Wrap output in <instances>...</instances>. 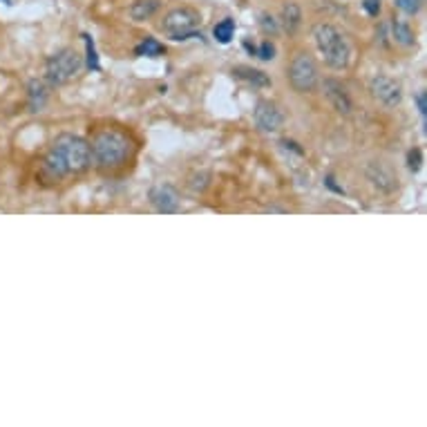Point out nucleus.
I'll return each instance as SVG.
<instances>
[{
    "mask_svg": "<svg viewBox=\"0 0 427 427\" xmlns=\"http://www.w3.org/2000/svg\"><path fill=\"white\" fill-rule=\"evenodd\" d=\"M92 163V152L90 144L76 134H60L45 155L43 171L52 179H63L65 175L85 173Z\"/></svg>",
    "mask_w": 427,
    "mask_h": 427,
    "instance_id": "obj_1",
    "label": "nucleus"
},
{
    "mask_svg": "<svg viewBox=\"0 0 427 427\" xmlns=\"http://www.w3.org/2000/svg\"><path fill=\"white\" fill-rule=\"evenodd\" d=\"M132 150H134V146H132L130 136L114 128H105V130L97 132L92 139V146H90V152H92L94 161L101 168L124 166L132 157Z\"/></svg>",
    "mask_w": 427,
    "mask_h": 427,
    "instance_id": "obj_2",
    "label": "nucleus"
},
{
    "mask_svg": "<svg viewBox=\"0 0 427 427\" xmlns=\"http://www.w3.org/2000/svg\"><path fill=\"white\" fill-rule=\"evenodd\" d=\"M313 40L318 52L325 56V63L333 70H345L352 60V48L347 38L329 23H320L313 27Z\"/></svg>",
    "mask_w": 427,
    "mask_h": 427,
    "instance_id": "obj_3",
    "label": "nucleus"
},
{
    "mask_svg": "<svg viewBox=\"0 0 427 427\" xmlns=\"http://www.w3.org/2000/svg\"><path fill=\"white\" fill-rule=\"evenodd\" d=\"M83 58L76 54L74 50H60L58 54L48 58V65H45V76L52 85H65L76 79V74L81 72Z\"/></svg>",
    "mask_w": 427,
    "mask_h": 427,
    "instance_id": "obj_4",
    "label": "nucleus"
},
{
    "mask_svg": "<svg viewBox=\"0 0 427 427\" xmlns=\"http://www.w3.org/2000/svg\"><path fill=\"white\" fill-rule=\"evenodd\" d=\"M202 16L200 11L193 7H177L173 11L166 13V18L161 23V29L171 36L173 40H186V38H195V27L200 25Z\"/></svg>",
    "mask_w": 427,
    "mask_h": 427,
    "instance_id": "obj_5",
    "label": "nucleus"
},
{
    "mask_svg": "<svg viewBox=\"0 0 427 427\" xmlns=\"http://www.w3.org/2000/svg\"><path fill=\"white\" fill-rule=\"evenodd\" d=\"M286 76H288L291 87L300 94L313 92V90L318 87V81H320L318 65L309 54H296L291 63H288Z\"/></svg>",
    "mask_w": 427,
    "mask_h": 427,
    "instance_id": "obj_6",
    "label": "nucleus"
},
{
    "mask_svg": "<svg viewBox=\"0 0 427 427\" xmlns=\"http://www.w3.org/2000/svg\"><path fill=\"white\" fill-rule=\"evenodd\" d=\"M253 121H255V128L260 132L273 134V132H280L284 128V112L280 110L278 103L264 99V101H260L255 105Z\"/></svg>",
    "mask_w": 427,
    "mask_h": 427,
    "instance_id": "obj_7",
    "label": "nucleus"
},
{
    "mask_svg": "<svg viewBox=\"0 0 427 427\" xmlns=\"http://www.w3.org/2000/svg\"><path fill=\"white\" fill-rule=\"evenodd\" d=\"M369 92L376 101L387 105V108H396V105L403 101V85L396 79H391V76H385V74H378L376 79H372Z\"/></svg>",
    "mask_w": 427,
    "mask_h": 427,
    "instance_id": "obj_8",
    "label": "nucleus"
},
{
    "mask_svg": "<svg viewBox=\"0 0 427 427\" xmlns=\"http://www.w3.org/2000/svg\"><path fill=\"white\" fill-rule=\"evenodd\" d=\"M367 179L372 181V186L378 188L380 193H394L399 188V175H396L387 163H380V161H372L364 171Z\"/></svg>",
    "mask_w": 427,
    "mask_h": 427,
    "instance_id": "obj_9",
    "label": "nucleus"
},
{
    "mask_svg": "<svg viewBox=\"0 0 427 427\" xmlns=\"http://www.w3.org/2000/svg\"><path fill=\"white\" fill-rule=\"evenodd\" d=\"M148 200L157 212H163V215H171V212L179 210V195L173 186L168 184H159L152 186L148 193Z\"/></svg>",
    "mask_w": 427,
    "mask_h": 427,
    "instance_id": "obj_10",
    "label": "nucleus"
},
{
    "mask_svg": "<svg viewBox=\"0 0 427 427\" xmlns=\"http://www.w3.org/2000/svg\"><path fill=\"white\" fill-rule=\"evenodd\" d=\"M323 90H325V97L327 101L331 103V108L338 112V114H352L354 110V103H352V97H349L347 87L335 81V79H327L323 83Z\"/></svg>",
    "mask_w": 427,
    "mask_h": 427,
    "instance_id": "obj_11",
    "label": "nucleus"
},
{
    "mask_svg": "<svg viewBox=\"0 0 427 427\" xmlns=\"http://www.w3.org/2000/svg\"><path fill=\"white\" fill-rule=\"evenodd\" d=\"M27 99H29V112H40L45 108V103H48V99H50L48 85H45L43 81H38V79L29 81Z\"/></svg>",
    "mask_w": 427,
    "mask_h": 427,
    "instance_id": "obj_12",
    "label": "nucleus"
},
{
    "mask_svg": "<svg viewBox=\"0 0 427 427\" xmlns=\"http://www.w3.org/2000/svg\"><path fill=\"white\" fill-rule=\"evenodd\" d=\"M233 74L237 76L239 81H247L255 87H269L271 85V79L269 74H264L262 70H255V67H249V65H235L233 67Z\"/></svg>",
    "mask_w": 427,
    "mask_h": 427,
    "instance_id": "obj_13",
    "label": "nucleus"
},
{
    "mask_svg": "<svg viewBox=\"0 0 427 427\" xmlns=\"http://www.w3.org/2000/svg\"><path fill=\"white\" fill-rule=\"evenodd\" d=\"M280 23H282V27H284V32H288V34H296V32H298V27H300V23H302V11H300L298 3H286V5L282 7V11H280Z\"/></svg>",
    "mask_w": 427,
    "mask_h": 427,
    "instance_id": "obj_14",
    "label": "nucleus"
},
{
    "mask_svg": "<svg viewBox=\"0 0 427 427\" xmlns=\"http://www.w3.org/2000/svg\"><path fill=\"white\" fill-rule=\"evenodd\" d=\"M159 7H161V0H136V3H132V7H130V16H132V21L141 23V21H148L155 16Z\"/></svg>",
    "mask_w": 427,
    "mask_h": 427,
    "instance_id": "obj_15",
    "label": "nucleus"
},
{
    "mask_svg": "<svg viewBox=\"0 0 427 427\" xmlns=\"http://www.w3.org/2000/svg\"><path fill=\"white\" fill-rule=\"evenodd\" d=\"M391 34H394V40L403 45V48H411V45H414V32H411V27L405 21H394Z\"/></svg>",
    "mask_w": 427,
    "mask_h": 427,
    "instance_id": "obj_16",
    "label": "nucleus"
},
{
    "mask_svg": "<svg viewBox=\"0 0 427 427\" xmlns=\"http://www.w3.org/2000/svg\"><path fill=\"white\" fill-rule=\"evenodd\" d=\"M134 54H136V56H159V54H163V45H161L157 38L146 36V38L134 48Z\"/></svg>",
    "mask_w": 427,
    "mask_h": 427,
    "instance_id": "obj_17",
    "label": "nucleus"
},
{
    "mask_svg": "<svg viewBox=\"0 0 427 427\" xmlns=\"http://www.w3.org/2000/svg\"><path fill=\"white\" fill-rule=\"evenodd\" d=\"M212 34H215L217 43L228 45V43L233 40V34H235V21H233V18H224L222 23L215 25V29H212Z\"/></svg>",
    "mask_w": 427,
    "mask_h": 427,
    "instance_id": "obj_18",
    "label": "nucleus"
},
{
    "mask_svg": "<svg viewBox=\"0 0 427 427\" xmlns=\"http://www.w3.org/2000/svg\"><path fill=\"white\" fill-rule=\"evenodd\" d=\"M83 40H85V60H87V67L90 70H99V54H97L92 36L83 34Z\"/></svg>",
    "mask_w": 427,
    "mask_h": 427,
    "instance_id": "obj_19",
    "label": "nucleus"
},
{
    "mask_svg": "<svg viewBox=\"0 0 427 427\" xmlns=\"http://www.w3.org/2000/svg\"><path fill=\"white\" fill-rule=\"evenodd\" d=\"M425 0H396V7H399L401 11L409 13V16H416V13L421 11Z\"/></svg>",
    "mask_w": 427,
    "mask_h": 427,
    "instance_id": "obj_20",
    "label": "nucleus"
},
{
    "mask_svg": "<svg viewBox=\"0 0 427 427\" xmlns=\"http://www.w3.org/2000/svg\"><path fill=\"white\" fill-rule=\"evenodd\" d=\"M255 56L262 58V60H273V58H276V45H273L271 40H264L260 48H257Z\"/></svg>",
    "mask_w": 427,
    "mask_h": 427,
    "instance_id": "obj_21",
    "label": "nucleus"
},
{
    "mask_svg": "<svg viewBox=\"0 0 427 427\" xmlns=\"http://www.w3.org/2000/svg\"><path fill=\"white\" fill-rule=\"evenodd\" d=\"M421 166H423V155H421V150H418V148L409 150V155H407V168H409L411 173H418V171H421Z\"/></svg>",
    "mask_w": 427,
    "mask_h": 427,
    "instance_id": "obj_22",
    "label": "nucleus"
},
{
    "mask_svg": "<svg viewBox=\"0 0 427 427\" xmlns=\"http://www.w3.org/2000/svg\"><path fill=\"white\" fill-rule=\"evenodd\" d=\"M262 29L266 34H276L278 32V21L273 16H269V13H264V16H262Z\"/></svg>",
    "mask_w": 427,
    "mask_h": 427,
    "instance_id": "obj_23",
    "label": "nucleus"
},
{
    "mask_svg": "<svg viewBox=\"0 0 427 427\" xmlns=\"http://www.w3.org/2000/svg\"><path fill=\"white\" fill-rule=\"evenodd\" d=\"M362 7H364V11H367L372 18H376L378 13H380V0H364Z\"/></svg>",
    "mask_w": 427,
    "mask_h": 427,
    "instance_id": "obj_24",
    "label": "nucleus"
},
{
    "mask_svg": "<svg viewBox=\"0 0 427 427\" xmlns=\"http://www.w3.org/2000/svg\"><path fill=\"white\" fill-rule=\"evenodd\" d=\"M414 101H416V108H418V112H421V117H423V121H425V117H427V94H425V92H418V94L414 97Z\"/></svg>",
    "mask_w": 427,
    "mask_h": 427,
    "instance_id": "obj_25",
    "label": "nucleus"
},
{
    "mask_svg": "<svg viewBox=\"0 0 427 427\" xmlns=\"http://www.w3.org/2000/svg\"><path fill=\"white\" fill-rule=\"evenodd\" d=\"M325 184H327V188H331L333 193H338V195H345V190L338 186V184H335V179H333V175H327L325 177Z\"/></svg>",
    "mask_w": 427,
    "mask_h": 427,
    "instance_id": "obj_26",
    "label": "nucleus"
},
{
    "mask_svg": "<svg viewBox=\"0 0 427 427\" xmlns=\"http://www.w3.org/2000/svg\"><path fill=\"white\" fill-rule=\"evenodd\" d=\"M282 146L284 148H288V150H293L296 155H304V150L302 148H298V144L296 141H288V139H282Z\"/></svg>",
    "mask_w": 427,
    "mask_h": 427,
    "instance_id": "obj_27",
    "label": "nucleus"
}]
</instances>
